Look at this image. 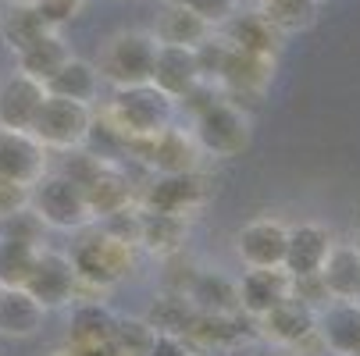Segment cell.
<instances>
[{
  "label": "cell",
  "mask_w": 360,
  "mask_h": 356,
  "mask_svg": "<svg viewBox=\"0 0 360 356\" xmlns=\"http://www.w3.org/2000/svg\"><path fill=\"white\" fill-rule=\"evenodd\" d=\"M111 121L122 128L125 139H146L158 136L175 121V100L161 93L153 82L139 86H115L111 100Z\"/></svg>",
  "instance_id": "obj_1"
},
{
  "label": "cell",
  "mask_w": 360,
  "mask_h": 356,
  "mask_svg": "<svg viewBox=\"0 0 360 356\" xmlns=\"http://www.w3.org/2000/svg\"><path fill=\"white\" fill-rule=\"evenodd\" d=\"M29 207L39 214L46 228L79 232L93 221V211L86 203V192L68 175H43L29 185Z\"/></svg>",
  "instance_id": "obj_2"
},
{
  "label": "cell",
  "mask_w": 360,
  "mask_h": 356,
  "mask_svg": "<svg viewBox=\"0 0 360 356\" xmlns=\"http://www.w3.org/2000/svg\"><path fill=\"white\" fill-rule=\"evenodd\" d=\"M153 54H158V39H153V32H139V29L115 32L108 39V46H104V58H100V79H108L115 86L150 82Z\"/></svg>",
  "instance_id": "obj_3"
},
{
  "label": "cell",
  "mask_w": 360,
  "mask_h": 356,
  "mask_svg": "<svg viewBox=\"0 0 360 356\" xmlns=\"http://www.w3.org/2000/svg\"><path fill=\"white\" fill-rule=\"evenodd\" d=\"M193 139L211 157H236L250 143V121L229 100H211L200 114H193Z\"/></svg>",
  "instance_id": "obj_4"
},
{
  "label": "cell",
  "mask_w": 360,
  "mask_h": 356,
  "mask_svg": "<svg viewBox=\"0 0 360 356\" xmlns=\"http://www.w3.org/2000/svg\"><path fill=\"white\" fill-rule=\"evenodd\" d=\"M89 125H93L89 104H75V100L46 93V100H43V107H39L29 132L46 150H75V146H86Z\"/></svg>",
  "instance_id": "obj_5"
},
{
  "label": "cell",
  "mask_w": 360,
  "mask_h": 356,
  "mask_svg": "<svg viewBox=\"0 0 360 356\" xmlns=\"http://www.w3.org/2000/svg\"><path fill=\"white\" fill-rule=\"evenodd\" d=\"M72 268H75V275L82 282L100 285V289H111L132 268V246L122 242V239H115V235H108V232H100V235H93V239H86V242L75 246Z\"/></svg>",
  "instance_id": "obj_6"
},
{
  "label": "cell",
  "mask_w": 360,
  "mask_h": 356,
  "mask_svg": "<svg viewBox=\"0 0 360 356\" xmlns=\"http://www.w3.org/2000/svg\"><path fill=\"white\" fill-rule=\"evenodd\" d=\"M75 268H72V257L58 249H36L32 257V268L25 275V292L39 303L43 310H54V307H65V303L75 296Z\"/></svg>",
  "instance_id": "obj_7"
},
{
  "label": "cell",
  "mask_w": 360,
  "mask_h": 356,
  "mask_svg": "<svg viewBox=\"0 0 360 356\" xmlns=\"http://www.w3.org/2000/svg\"><path fill=\"white\" fill-rule=\"evenodd\" d=\"M46 100V86L25 72H11L0 82V128L11 132H29L39 107Z\"/></svg>",
  "instance_id": "obj_8"
},
{
  "label": "cell",
  "mask_w": 360,
  "mask_h": 356,
  "mask_svg": "<svg viewBox=\"0 0 360 356\" xmlns=\"http://www.w3.org/2000/svg\"><path fill=\"white\" fill-rule=\"evenodd\" d=\"M46 175V146L32 132L0 128V178L32 185Z\"/></svg>",
  "instance_id": "obj_9"
},
{
  "label": "cell",
  "mask_w": 360,
  "mask_h": 356,
  "mask_svg": "<svg viewBox=\"0 0 360 356\" xmlns=\"http://www.w3.org/2000/svg\"><path fill=\"white\" fill-rule=\"evenodd\" d=\"M207 199V182L196 171H175V175H158L146 189V211L161 214H179L186 218Z\"/></svg>",
  "instance_id": "obj_10"
},
{
  "label": "cell",
  "mask_w": 360,
  "mask_h": 356,
  "mask_svg": "<svg viewBox=\"0 0 360 356\" xmlns=\"http://www.w3.org/2000/svg\"><path fill=\"white\" fill-rule=\"evenodd\" d=\"M236 285H239V314L261 321L271 307H278L289 296L292 278L282 268H246Z\"/></svg>",
  "instance_id": "obj_11"
},
{
  "label": "cell",
  "mask_w": 360,
  "mask_h": 356,
  "mask_svg": "<svg viewBox=\"0 0 360 356\" xmlns=\"http://www.w3.org/2000/svg\"><path fill=\"white\" fill-rule=\"evenodd\" d=\"M289 228L271 218H257L236 235V253L246 268H282Z\"/></svg>",
  "instance_id": "obj_12"
},
{
  "label": "cell",
  "mask_w": 360,
  "mask_h": 356,
  "mask_svg": "<svg viewBox=\"0 0 360 356\" xmlns=\"http://www.w3.org/2000/svg\"><path fill=\"white\" fill-rule=\"evenodd\" d=\"M332 249V235L328 228L307 221V225H296L289 228L285 235V261H282V271L289 278H307V275H318L325 257Z\"/></svg>",
  "instance_id": "obj_13"
},
{
  "label": "cell",
  "mask_w": 360,
  "mask_h": 356,
  "mask_svg": "<svg viewBox=\"0 0 360 356\" xmlns=\"http://www.w3.org/2000/svg\"><path fill=\"white\" fill-rule=\"evenodd\" d=\"M318 342L332 356L360 352V307L353 299H335L318 310Z\"/></svg>",
  "instance_id": "obj_14"
},
{
  "label": "cell",
  "mask_w": 360,
  "mask_h": 356,
  "mask_svg": "<svg viewBox=\"0 0 360 356\" xmlns=\"http://www.w3.org/2000/svg\"><path fill=\"white\" fill-rule=\"evenodd\" d=\"M150 82L161 93H168L175 104L200 82V68H196V54L189 46H168L158 43V54H153V72Z\"/></svg>",
  "instance_id": "obj_15"
},
{
  "label": "cell",
  "mask_w": 360,
  "mask_h": 356,
  "mask_svg": "<svg viewBox=\"0 0 360 356\" xmlns=\"http://www.w3.org/2000/svg\"><path fill=\"white\" fill-rule=\"evenodd\" d=\"M264 335L275 338L278 345H300L307 338H314V328H318V310H311L307 303H300L296 296H285L278 307H271L264 317Z\"/></svg>",
  "instance_id": "obj_16"
},
{
  "label": "cell",
  "mask_w": 360,
  "mask_h": 356,
  "mask_svg": "<svg viewBox=\"0 0 360 356\" xmlns=\"http://www.w3.org/2000/svg\"><path fill=\"white\" fill-rule=\"evenodd\" d=\"M100 68L82 61V58H68L54 75H50L43 86L50 96H65V100H75V104H93L100 96Z\"/></svg>",
  "instance_id": "obj_17"
},
{
  "label": "cell",
  "mask_w": 360,
  "mask_h": 356,
  "mask_svg": "<svg viewBox=\"0 0 360 356\" xmlns=\"http://www.w3.org/2000/svg\"><path fill=\"white\" fill-rule=\"evenodd\" d=\"M186 296L200 314H239V285L221 271H196Z\"/></svg>",
  "instance_id": "obj_18"
},
{
  "label": "cell",
  "mask_w": 360,
  "mask_h": 356,
  "mask_svg": "<svg viewBox=\"0 0 360 356\" xmlns=\"http://www.w3.org/2000/svg\"><path fill=\"white\" fill-rule=\"evenodd\" d=\"M43 307L22 289H0V335H8V338H29L39 331L43 324Z\"/></svg>",
  "instance_id": "obj_19"
},
{
  "label": "cell",
  "mask_w": 360,
  "mask_h": 356,
  "mask_svg": "<svg viewBox=\"0 0 360 356\" xmlns=\"http://www.w3.org/2000/svg\"><path fill=\"white\" fill-rule=\"evenodd\" d=\"M214 25H207L200 15H193L189 8H182L179 0H168L165 15L158 18V25H153V39L158 43H168V46H189L196 50L203 39L211 36Z\"/></svg>",
  "instance_id": "obj_20"
},
{
  "label": "cell",
  "mask_w": 360,
  "mask_h": 356,
  "mask_svg": "<svg viewBox=\"0 0 360 356\" xmlns=\"http://www.w3.org/2000/svg\"><path fill=\"white\" fill-rule=\"evenodd\" d=\"M68 58H72V50H68V43L58 36V29H46L39 39H32L25 50H18V72H25V75L46 82Z\"/></svg>",
  "instance_id": "obj_21"
},
{
  "label": "cell",
  "mask_w": 360,
  "mask_h": 356,
  "mask_svg": "<svg viewBox=\"0 0 360 356\" xmlns=\"http://www.w3.org/2000/svg\"><path fill=\"white\" fill-rule=\"evenodd\" d=\"M143 317L150 321V328L158 335H189V328L196 321V307H193V299L186 292L168 289L161 296H153L150 310Z\"/></svg>",
  "instance_id": "obj_22"
},
{
  "label": "cell",
  "mask_w": 360,
  "mask_h": 356,
  "mask_svg": "<svg viewBox=\"0 0 360 356\" xmlns=\"http://www.w3.org/2000/svg\"><path fill=\"white\" fill-rule=\"evenodd\" d=\"M318 275H321V282H325L332 299H353L356 289H360V257H356L353 242L332 246Z\"/></svg>",
  "instance_id": "obj_23"
},
{
  "label": "cell",
  "mask_w": 360,
  "mask_h": 356,
  "mask_svg": "<svg viewBox=\"0 0 360 356\" xmlns=\"http://www.w3.org/2000/svg\"><path fill=\"white\" fill-rule=\"evenodd\" d=\"M225 39L232 43V46H239V50H250V54H264V58H271L275 54V29H271V22L261 15V11H253V15H229L225 22Z\"/></svg>",
  "instance_id": "obj_24"
},
{
  "label": "cell",
  "mask_w": 360,
  "mask_h": 356,
  "mask_svg": "<svg viewBox=\"0 0 360 356\" xmlns=\"http://www.w3.org/2000/svg\"><path fill=\"white\" fill-rule=\"evenodd\" d=\"M139 242L150 253L172 257V253H179L182 242H186V218L161 214V211H143L139 214Z\"/></svg>",
  "instance_id": "obj_25"
},
{
  "label": "cell",
  "mask_w": 360,
  "mask_h": 356,
  "mask_svg": "<svg viewBox=\"0 0 360 356\" xmlns=\"http://www.w3.org/2000/svg\"><path fill=\"white\" fill-rule=\"evenodd\" d=\"M268 79H271V58L250 54V50H239V46L229 43V58H225V72H221L225 86L250 93V89H261Z\"/></svg>",
  "instance_id": "obj_26"
},
{
  "label": "cell",
  "mask_w": 360,
  "mask_h": 356,
  "mask_svg": "<svg viewBox=\"0 0 360 356\" xmlns=\"http://www.w3.org/2000/svg\"><path fill=\"white\" fill-rule=\"evenodd\" d=\"M82 192H86V203H89L93 218H108V214L129 207V196H132L129 192V178L118 168H111V164L100 171Z\"/></svg>",
  "instance_id": "obj_27"
},
{
  "label": "cell",
  "mask_w": 360,
  "mask_h": 356,
  "mask_svg": "<svg viewBox=\"0 0 360 356\" xmlns=\"http://www.w3.org/2000/svg\"><path fill=\"white\" fill-rule=\"evenodd\" d=\"M50 25L43 22V15L36 11V4H11L8 15L0 18V36H4V43L15 50H25L32 39H39Z\"/></svg>",
  "instance_id": "obj_28"
},
{
  "label": "cell",
  "mask_w": 360,
  "mask_h": 356,
  "mask_svg": "<svg viewBox=\"0 0 360 356\" xmlns=\"http://www.w3.org/2000/svg\"><path fill=\"white\" fill-rule=\"evenodd\" d=\"M261 15L275 32H307L318 22V0H264Z\"/></svg>",
  "instance_id": "obj_29"
},
{
  "label": "cell",
  "mask_w": 360,
  "mask_h": 356,
  "mask_svg": "<svg viewBox=\"0 0 360 356\" xmlns=\"http://www.w3.org/2000/svg\"><path fill=\"white\" fill-rule=\"evenodd\" d=\"M115 321L118 317L108 307H100V303H82V307H75V314H72V338H75V345L111 338Z\"/></svg>",
  "instance_id": "obj_30"
},
{
  "label": "cell",
  "mask_w": 360,
  "mask_h": 356,
  "mask_svg": "<svg viewBox=\"0 0 360 356\" xmlns=\"http://www.w3.org/2000/svg\"><path fill=\"white\" fill-rule=\"evenodd\" d=\"M32 257H36V246L0 235V289L25 285V275L32 268Z\"/></svg>",
  "instance_id": "obj_31"
},
{
  "label": "cell",
  "mask_w": 360,
  "mask_h": 356,
  "mask_svg": "<svg viewBox=\"0 0 360 356\" xmlns=\"http://www.w3.org/2000/svg\"><path fill=\"white\" fill-rule=\"evenodd\" d=\"M153 338H158V331L150 328L146 317H118L111 331V342L118 345L122 356H146Z\"/></svg>",
  "instance_id": "obj_32"
},
{
  "label": "cell",
  "mask_w": 360,
  "mask_h": 356,
  "mask_svg": "<svg viewBox=\"0 0 360 356\" xmlns=\"http://www.w3.org/2000/svg\"><path fill=\"white\" fill-rule=\"evenodd\" d=\"M43 228H46V225L39 221V214H36L32 207H22V211H11V214L0 218V235H4V239H18V242H29V246H36V249H39Z\"/></svg>",
  "instance_id": "obj_33"
},
{
  "label": "cell",
  "mask_w": 360,
  "mask_h": 356,
  "mask_svg": "<svg viewBox=\"0 0 360 356\" xmlns=\"http://www.w3.org/2000/svg\"><path fill=\"white\" fill-rule=\"evenodd\" d=\"M179 4L189 8L193 15H200L207 25H221L236 11V0H179Z\"/></svg>",
  "instance_id": "obj_34"
},
{
  "label": "cell",
  "mask_w": 360,
  "mask_h": 356,
  "mask_svg": "<svg viewBox=\"0 0 360 356\" xmlns=\"http://www.w3.org/2000/svg\"><path fill=\"white\" fill-rule=\"evenodd\" d=\"M79 8H82V0H36V11L43 15V22H46L50 29L72 22V18L79 15Z\"/></svg>",
  "instance_id": "obj_35"
},
{
  "label": "cell",
  "mask_w": 360,
  "mask_h": 356,
  "mask_svg": "<svg viewBox=\"0 0 360 356\" xmlns=\"http://www.w3.org/2000/svg\"><path fill=\"white\" fill-rule=\"evenodd\" d=\"M22 207H29V185L0 178V218L11 211H22Z\"/></svg>",
  "instance_id": "obj_36"
},
{
  "label": "cell",
  "mask_w": 360,
  "mask_h": 356,
  "mask_svg": "<svg viewBox=\"0 0 360 356\" xmlns=\"http://www.w3.org/2000/svg\"><path fill=\"white\" fill-rule=\"evenodd\" d=\"M186 352H189V349H186L182 335H158L146 356H186Z\"/></svg>",
  "instance_id": "obj_37"
},
{
  "label": "cell",
  "mask_w": 360,
  "mask_h": 356,
  "mask_svg": "<svg viewBox=\"0 0 360 356\" xmlns=\"http://www.w3.org/2000/svg\"><path fill=\"white\" fill-rule=\"evenodd\" d=\"M75 352H79V356H122V352H118V345H115L111 338H104V342H86V345H75Z\"/></svg>",
  "instance_id": "obj_38"
},
{
  "label": "cell",
  "mask_w": 360,
  "mask_h": 356,
  "mask_svg": "<svg viewBox=\"0 0 360 356\" xmlns=\"http://www.w3.org/2000/svg\"><path fill=\"white\" fill-rule=\"evenodd\" d=\"M353 249H356V257H360V228H356V235H353Z\"/></svg>",
  "instance_id": "obj_39"
},
{
  "label": "cell",
  "mask_w": 360,
  "mask_h": 356,
  "mask_svg": "<svg viewBox=\"0 0 360 356\" xmlns=\"http://www.w3.org/2000/svg\"><path fill=\"white\" fill-rule=\"evenodd\" d=\"M8 4H36V0H8Z\"/></svg>",
  "instance_id": "obj_40"
},
{
  "label": "cell",
  "mask_w": 360,
  "mask_h": 356,
  "mask_svg": "<svg viewBox=\"0 0 360 356\" xmlns=\"http://www.w3.org/2000/svg\"><path fill=\"white\" fill-rule=\"evenodd\" d=\"M186 356H214V352H186Z\"/></svg>",
  "instance_id": "obj_41"
},
{
  "label": "cell",
  "mask_w": 360,
  "mask_h": 356,
  "mask_svg": "<svg viewBox=\"0 0 360 356\" xmlns=\"http://www.w3.org/2000/svg\"><path fill=\"white\" fill-rule=\"evenodd\" d=\"M353 303H356V307H360V289H356V296H353Z\"/></svg>",
  "instance_id": "obj_42"
},
{
  "label": "cell",
  "mask_w": 360,
  "mask_h": 356,
  "mask_svg": "<svg viewBox=\"0 0 360 356\" xmlns=\"http://www.w3.org/2000/svg\"><path fill=\"white\" fill-rule=\"evenodd\" d=\"M349 356H360V352H349Z\"/></svg>",
  "instance_id": "obj_43"
}]
</instances>
